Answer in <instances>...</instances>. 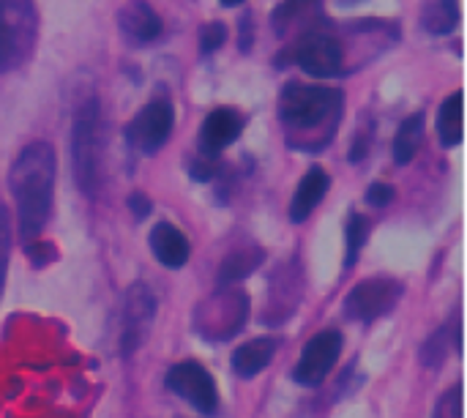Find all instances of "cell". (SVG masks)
<instances>
[{
	"label": "cell",
	"instance_id": "cell-1",
	"mask_svg": "<svg viewBox=\"0 0 467 418\" xmlns=\"http://www.w3.org/2000/svg\"><path fill=\"white\" fill-rule=\"evenodd\" d=\"M11 194L16 203L19 235L36 241L52 211L55 186V151L47 142H30L19 151L8 172Z\"/></svg>",
	"mask_w": 467,
	"mask_h": 418
},
{
	"label": "cell",
	"instance_id": "cell-2",
	"mask_svg": "<svg viewBox=\"0 0 467 418\" xmlns=\"http://www.w3.org/2000/svg\"><path fill=\"white\" fill-rule=\"evenodd\" d=\"M342 101L345 96L339 88L290 82L279 96V118L287 129L298 134H312L317 129H326V134L331 137L334 123L342 115Z\"/></svg>",
	"mask_w": 467,
	"mask_h": 418
},
{
	"label": "cell",
	"instance_id": "cell-3",
	"mask_svg": "<svg viewBox=\"0 0 467 418\" xmlns=\"http://www.w3.org/2000/svg\"><path fill=\"white\" fill-rule=\"evenodd\" d=\"M71 162H74L77 186L85 194H96L99 175H101V112L96 96H85L74 107Z\"/></svg>",
	"mask_w": 467,
	"mask_h": 418
},
{
	"label": "cell",
	"instance_id": "cell-4",
	"mask_svg": "<svg viewBox=\"0 0 467 418\" xmlns=\"http://www.w3.org/2000/svg\"><path fill=\"white\" fill-rule=\"evenodd\" d=\"M38 11L33 0H0V74L19 68L36 44Z\"/></svg>",
	"mask_w": 467,
	"mask_h": 418
},
{
	"label": "cell",
	"instance_id": "cell-5",
	"mask_svg": "<svg viewBox=\"0 0 467 418\" xmlns=\"http://www.w3.org/2000/svg\"><path fill=\"white\" fill-rule=\"evenodd\" d=\"M290 52H293V60L309 77L328 79V77H337L342 71L345 47L334 33H328L323 27H312L309 33L298 36Z\"/></svg>",
	"mask_w": 467,
	"mask_h": 418
},
{
	"label": "cell",
	"instance_id": "cell-6",
	"mask_svg": "<svg viewBox=\"0 0 467 418\" xmlns=\"http://www.w3.org/2000/svg\"><path fill=\"white\" fill-rule=\"evenodd\" d=\"M175 126V110L170 104V99H150L129 123V142L140 151V153H159Z\"/></svg>",
	"mask_w": 467,
	"mask_h": 418
},
{
	"label": "cell",
	"instance_id": "cell-7",
	"mask_svg": "<svg viewBox=\"0 0 467 418\" xmlns=\"http://www.w3.org/2000/svg\"><path fill=\"white\" fill-rule=\"evenodd\" d=\"M402 298V285L391 277H372L361 285H356L345 298V312L353 320L369 323L383 315H389L397 301Z\"/></svg>",
	"mask_w": 467,
	"mask_h": 418
},
{
	"label": "cell",
	"instance_id": "cell-8",
	"mask_svg": "<svg viewBox=\"0 0 467 418\" xmlns=\"http://www.w3.org/2000/svg\"><path fill=\"white\" fill-rule=\"evenodd\" d=\"M156 318V296L148 285L134 282L123 298V326H120V353L131 356L142 348Z\"/></svg>",
	"mask_w": 467,
	"mask_h": 418
},
{
	"label": "cell",
	"instance_id": "cell-9",
	"mask_svg": "<svg viewBox=\"0 0 467 418\" xmlns=\"http://www.w3.org/2000/svg\"><path fill=\"white\" fill-rule=\"evenodd\" d=\"M167 386L186 400L192 408H197L205 416H213L219 408V392H216V381L211 378V372L197 364V361H181L167 372Z\"/></svg>",
	"mask_w": 467,
	"mask_h": 418
},
{
	"label": "cell",
	"instance_id": "cell-10",
	"mask_svg": "<svg viewBox=\"0 0 467 418\" xmlns=\"http://www.w3.org/2000/svg\"><path fill=\"white\" fill-rule=\"evenodd\" d=\"M339 353H342V334L337 329H326L317 337H312L293 370L296 383H301V386L323 383L331 375V370L337 367Z\"/></svg>",
	"mask_w": 467,
	"mask_h": 418
},
{
	"label": "cell",
	"instance_id": "cell-11",
	"mask_svg": "<svg viewBox=\"0 0 467 418\" xmlns=\"http://www.w3.org/2000/svg\"><path fill=\"white\" fill-rule=\"evenodd\" d=\"M200 312H205V320H197V331L205 340H211L213 329L219 326L213 342H222V340H230L233 334H238L244 329L246 315H249V301H246V296L241 290L222 293L216 298H208Z\"/></svg>",
	"mask_w": 467,
	"mask_h": 418
},
{
	"label": "cell",
	"instance_id": "cell-12",
	"mask_svg": "<svg viewBox=\"0 0 467 418\" xmlns=\"http://www.w3.org/2000/svg\"><path fill=\"white\" fill-rule=\"evenodd\" d=\"M241 131H244V118L235 110L219 107L200 126V151L205 156H216L227 145H233L241 137Z\"/></svg>",
	"mask_w": 467,
	"mask_h": 418
},
{
	"label": "cell",
	"instance_id": "cell-13",
	"mask_svg": "<svg viewBox=\"0 0 467 418\" xmlns=\"http://www.w3.org/2000/svg\"><path fill=\"white\" fill-rule=\"evenodd\" d=\"M118 25L123 36L134 44H150L161 36V16L145 0H131L118 11Z\"/></svg>",
	"mask_w": 467,
	"mask_h": 418
},
{
	"label": "cell",
	"instance_id": "cell-14",
	"mask_svg": "<svg viewBox=\"0 0 467 418\" xmlns=\"http://www.w3.org/2000/svg\"><path fill=\"white\" fill-rule=\"evenodd\" d=\"M320 0H282L274 11V30L282 38L290 36L293 27L298 30V36H304L312 27H320Z\"/></svg>",
	"mask_w": 467,
	"mask_h": 418
},
{
	"label": "cell",
	"instance_id": "cell-15",
	"mask_svg": "<svg viewBox=\"0 0 467 418\" xmlns=\"http://www.w3.org/2000/svg\"><path fill=\"white\" fill-rule=\"evenodd\" d=\"M150 249H153L156 260L161 266H167V268H183L189 263V255H192L189 238L170 222H161V225L153 227Z\"/></svg>",
	"mask_w": 467,
	"mask_h": 418
},
{
	"label": "cell",
	"instance_id": "cell-16",
	"mask_svg": "<svg viewBox=\"0 0 467 418\" xmlns=\"http://www.w3.org/2000/svg\"><path fill=\"white\" fill-rule=\"evenodd\" d=\"M328 186H331L328 172H326L323 167H312V170L301 178V183H298V189H296V194H293V203H290V219H293L296 225L306 222V219H309V214L323 203V197H326Z\"/></svg>",
	"mask_w": 467,
	"mask_h": 418
},
{
	"label": "cell",
	"instance_id": "cell-17",
	"mask_svg": "<svg viewBox=\"0 0 467 418\" xmlns=\"http://www.w3.org/2000/svg\"><path fill=\"white\" fill-rule=\"evenodd\" d=\"M274 353H276V342L274 340H268V337L252 340L249 345H241L233 353V370H235L238 378H254V375H260L268 367Z\"/></svg>",
	"mask_w": 467,
	"mask_h": 418
},
{
	"label": "cell",
	"instance_id": "cell-18",
	"mask_svg": "<svg viewBox=\"0 0 467 418\" xmlns=\"http://www.w3.org/2000/svg\"><path fill=\"white\" fill-rule=\"evenodd\" d=\"M462 90H454L443 104H441V112H438V134H441V142L446 148H457L465 137V129H462Z\"/></svg>",
	"mask_w": 467,
	"mask_h": 418
},
{
	"label": "cell",
	"instance_id": "cell-19",
	"mask_svg": "<svg viewBox=\"0 0 467 418\" xmlns=\"http://www.w3.org/2000/svg\"><path fill=\"white\" fill-rule=\"evenodd\" d=\"M421 25L432 36H449L460 25V3L457 0H427L421 11Z\"/></svg>",
	"mask_w": 467,
	"mask_h": 418
},
{
	"label": "cell",
	"instance_id": "cell-20",
	"mask_svg": "<svg viewBox=\"0 0 467 418\" xmlns=\"http://www.w3.org/2000/svg\"><path fill=\"white\" fill-rule=\"evenodd\" d=\"M421 140H424V112H413L410 118L402 120V126L394 137V162L410 164L421 148Z\"/></svg>",
	"mask_w": 467,
	"mask_h": 418
},
{
	"label": "cell",
	"instance_id": "cell-21",
	"mask_svg": "<svg viewBox=\"0 0 467 418\" xmlns=\"http://www.w3.org/2000/svg\"><path fill=\"white\" fill-rule=\"evenodd\" d=\"M263 263V252H249V249H244V252H235V255H230L224 263H222V271H219V282L222 285H233V282H241L244 277H249L257 266Z\"/></svg>",
	"mask_w": 467,
	"mask_h": 418
},
{
	"label": "cell",
	"instance_id": "cell-22",
	"mask_svg": "<svg viewBox=\"0 0 467 418\" xmlns=\"http://www.w3.org/2000/svg\"><path fill=\"white\" fill-rule=\"evenodd\" d=\"M367 233H369V222H367V216H361V214H353L350 219H348V266H353L356 260H358V252L364 249V244H367Z\"/></svg>",
	"mask_w": 467,
	"mask_h": 418
},
{
	"label": "cell",
	"instance_id": "cell-23",
	"mask_svg": "<svg viewBox=\"0 0 467 418\" xmlns=\"http://www.w3.org/2000/svg\"><path fill=\"white\" fill-rule=\"evenodd\" d=\"M449 331L446 329H441L432 340H427L424 342V348H421V361L430 367V370H438L441 364H443V359H446V353H449Z\"/></svg>",
	"mask_w": 467,
	"mask_h": 418
},
{
	"label": "cell",
	"instance_id": "cell-24",
	"mask_svg": "<svg viewBox=\"0 0 467 418\" xmlns=\"http://www.w3.org/2000/svg\"><path fill=\"white\" fill-rule=\"evenodd\" d=\"M224 41H227V27L222 22H208L200 27V52L202 55L216 52Z\"/></svg>",
	"mask_w": 467,
	"mask_h": 418
},
{
	"label": "cell",
	"instance_id": "cell-25",
	"mask_svg": "<svg viewBox=\"0 0 467 418\" xmlns=\"http://www.w3.org/2000/svg\"><path fill=\"white\" fill-rule=\"evenodd\" d=\"M8 255H11V225H8V211L0 205V296H3V287H5Z\"/></svg>",
	"mask_w": 467,
	"mask_h": 418
},
{
	"label": "cell",
	"instance_id": "cell-26",
	"mask_svg": "<svg viewBox=\"0 0 467 418\" xmlns=\"http://www.w3.org/2000/svg\"><path fill=\"white\" fill-rule=\"evenodd\" d=\"M435 418H462V386L446 392L435 408Z\"/></svg>",
	"mask_w": 467,
	"mask_h": 418
},
{
	"label": "cell",
	"instance_id": "cell-27",
	"mask_svg": "<svg viewBox=\"0 0 467 418\" xmlns=\"http://www.w3.org/2000/svg\"><path fill=\"white\" fill-rule=\"evenodd\" d=\"M27 260H30V266H36V268H41V266H47V263H52L55 260V249L47 244V241H30L27 244Z\"/></svg>",
	"mask_w": 467,
	"mask_h": 418
},
{
	"label": "cell",
	"instance_id": "cell-28",
	"mask_svg": "<svg viewBox=\"0 0 467 418\" xmlns=\"http://www.w3.org/2000/svg\"><path fill=\"white\" fill-rule=\"evenodd\" d=\"M394 200V189L389 183H372L369 192H367V203L375 205V208H383Z\"/></svg>",
	"mask_w": 467,
	"mask_h": 418
},
{
	"label": "cell",
	"instance_id": "cell-29",
	"mask_svg": "<svg viewBox=\"0 0 467 418\" xmlns=\"http://www.w3.org/2000/svg\"><path fill=\"white\" fill-rule=\"evenodd\" d=\"M129 208H131V214H134L137 219H145V216L150 214V200H148L142 192H131V194H129Z\"/></svg>",
	"mask_w": 467,
	"mask_h": 418
},
{
	"label": "cell",
	"instance_id": "cell-30",
	"mask_svg": "<svg viewBox=\"0 0 467 418\" xmlns=\"http://www.w3.org/2000/svg\"><path fill=\"white\" fill-rule=\"evenodd\" d=\"M224 8H233V5H241V3H246V0H219Z\"/></svg>",
	"mask_w": 467,
	"mask_h": 418
},
{
	"label": "cell",
	"instance_id": "cell-31",
	"mask_svg": "<svg viewBox=\"0 0 467 418\" xmlns=\"http://www.w3.org/2000/svg\"><path fill=\"white\" fill-rule=\"evenodd\" d=\"M339 3H358V0H339Z\"/></svg>",
	"mask_w": 467,
	"mask_h": 418
}]
</instances>
